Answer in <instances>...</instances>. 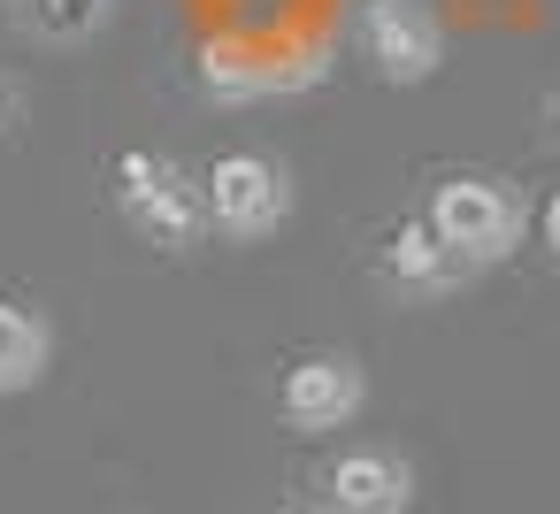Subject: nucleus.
Here are the masks:
<instances>
[{
  "instance_id": "f257e3e1",
  "label": "nucleus",
  "mask_w": 560,
  "mask_h": 514,
  "mask_svg": "<svg viewBox=\"0 0 560 514\" xmlns=\"http://www.w3.org/2000/svg\"><path fill=\"white\" fill-rule=\"evenodd\" d=\"M422 223L438 231V246H445L468 277H483V269H499V261L522 254V238H529V200H522V185L468 170V177H445V185L430 192Z\"/></svg>"
},
{
  "instance_id": "f03ea898",
  "label": "nucleus",
  "mask_w": 560,
  "mask_h": 514,
  "mask_svg": "<svg viewBox=\"0 0 560 514\" xmlns=\"http://www.w3.org/2000/svg\"><path fill=\"white\" fill-rule=\"evenodd\" d=\"M200 200H208V231L231 238V246H261L292 223V170L277 154H254V147H231L208 162L200 177Z\"/></svg>"
},
{
  "instance_id": "7ed1b4c3",
  "label": "nucleus",
  "mask_w": 560,
  "mask_h": 514,
  "mask_svg": "<svg viewBox=\"0 0 560 514\" xmlns=\"http://www.w3.org/2000/svg\"><path fill=\"white\" fill-rule=\"evenodd\" d=\"M116 200H124L131 231H139L147 246H162V254H192L200 231H208L200 185H192L170 154H154V147H139V154L116 162Z\"/></svg>"
},
{
  "instance_id": "20e7f679",
  "label": "nucleus",
  "mask_w": 560,
  "mask_h": 514,
  "mask_svg": "<svg viewBox=\"0 0 560 514\" xmlns=\"http://www.w3.org/2000/svg\"><path fill=\"white\" fill-rule=\"evenodd\" d=\"M353 55L376 85H430L445 62V32L422 0H353Z\"/></svg>"
},
{
  "instance_id": "39448f33",
  "label": "nucleus",
  "mask_w": 560,
  "mask_h": 514,
  "mask_svg": "<svg viewBox=\"0 0 560 514\" xmlns=\"http://www.w3.org/2000/svg\"><path fill=\"white\" fill-rule=\"evenodd\" d=\"M361 407H369V369L353 353H338V346L330 353H300L284 369V384H277V414H284L292 437H330Z\"/></svg>"
},
{
  "instance_id": "423d86ee",
  "label": "nucleus",
  "mask_w": 560,
  "mask_h": 514,
  "mask_svg": "<svg viewBox=\"0 0 560 514\" xmlns=\"http://www.w3.org/2000/svg\"><path fill=\"white\" fill-rule=\"evenodd\" d=\"M415 506V460L392 445H353L323 468V514H407Z\"/></svg>"
},
{
  "instance_id": "0eeeda50",
  "label": "nucleus",
  "mask_w": 560,
  "mask_h": 514,
  "mask_svg": "<svg viewBox=\"0 0 560 514\" xmlns=\"http://www.w3.org/2000/svg\"><path fill=\"white\" fill-rule=\"evenodd\" d=\"M468 284V269L438 246V231L415 215V223H399L392 238H384V292L392 300H407V307H438L445 292H460Z\"/></svg>"
},
{
  "instance_id": "6e6552de",
  "label": "nucleus",
  "mask_w": 560,
  "mask_h": 514,
  "mask_svg": "<svg viewBox=\"0 0 560 514\" xmlns=\"http://www.w3.org/2000/svg\"><path fill=\"white\" fill-rule=\"evenodd\" d=\"M55 369V323L32 300H0V399L32 392Z\"/></svg>"
},
{
  "instance_id": "1a4fd4ad",
  "label": "nucleus",
  "mask_w": 560,
  "mask_h": 514,
  "mask_svg": "<svg viewBox=\"0 0 560 514\" xmlns=\"http://www.w3.org/2000/svg\"><path fill=\"white\" fill-rule=\"evenodd\" d=\"M9 16H16V32L32 47L70 55V47H93L116 24V0H9Z\"/></svg>"
},
{
  "instance_id": "9d476101",
  "label": "nucleus",
  "mask_w": 560,
  "mask_h": 514,
  "mask_svg": "<svg viewBox=\"0 0 560 514\" xmlns=\"http://www.w3.org/2000/svg\"><path fill=\"white\" fill-rule=\"evenodd\" d=\"M24 116H32V93H24L9 70H0V139H16V131H24Z\"/></svg>"
},
{
  "instance_id": "9b49d317",
  "label": "nucleus",
  "mask_w": 560,
  "mask_h": 514,
  "mask_svg": "<svg viewBox=\"0 0 560 514\" xmlns=\"http://www.w3.org/2000/svg\"><path fill=\"white\" fill-rule=\"evenodd\" d=\"M537 238H545V254H552V269H560V192L545 200V215H537Z\"/></svg>"
},
{
  "instance_id": "f8f14e48",
  "label": "nucleus",
  "mask_w": 560,
  "mask_h": 514,
  "mask_svg": "<svg viewBox=\"0 0 560 514\" xmlns=\"http://www.w3.org/2000/svg\"><path fill=\"white\" fill-rule=\"evenodd\" d=\"M545 147H560V93H545Z\"/></svg>"
},
{
  "instance_id": "ddd939ff",
  "label": "nucleus",
  "mask_w": 560,
  "mask_h": 514,
  "mask_svg": "<svg viewBox=\"0 0 560 514\" xmlns=\"http://www.w3.org/2000/svg\"><path fill=\"white\" fill-rule=\"evenodd\" d=\"M269 514H315V506H307V499H277Z\"/></svg>"
}]
</instances>
